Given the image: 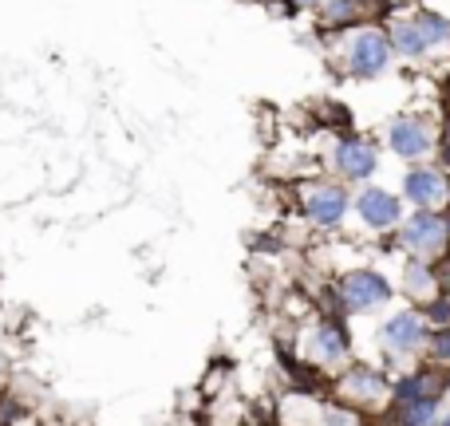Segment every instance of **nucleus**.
<instances>
[{
  "label": "nucleus",
  "mask_w": 450,
  "mask_h": 426,
  "mask_svg": "<svg viewBox=\"0 0 450 426\" xmlns=\"http://www.w3.org/2000/svg\"><path fill=\"white\" fill-rule=\"evenodd\" d=\"M351 383H356L360 395H380V379H375V375H356Z\"/></svg>",
  "instance_id": "obj_14"
},
{
  "label": "nucleus",
  "mask_w": 450,
  "mask_h": 426,
  "mask_svg": "<svg viewBox=\"0 0 450 426\" xmlns=\"http://www.w3.org/2000/svg\"><path fill=\"white\" fill-rule=\"evenodd\" d=\"M427 146H430L427 130H423L415 119H399L395 127H391V150H395V154H403V158H419V154H427Z\"/></svg>",
  "instance_id": "obj_5"
},
{
  "label": "nucleus",
  "mask_w": 450,
  "mask_h": 426,
  "mask_svg": "<svg viewBox=\"0 0 450 426\" xmlns=\"http://www.w3.org/2000/svg\"><path fill=\"white\" fill-rule=\"evenodd\" d=\"M411 284H427V272H423V268H411Z\"/></svg>",
  "instance_id": "obj_20"
},
{
  "label": "nucleus",
  "mask_w": 450,
  "mask_h": 426,
  "mask_svg": "<svg viewBox=\"0 0 450 426\" xmlns=\"http://www.w3.org/2000/svg\"><path fill=\"white\" fill-rule=\"evenodd\" d=\"M387 56H391V48L380 32H360L351 40V68L360 71V75H380L387 68Z\"/></svg>",
  "instance_id": "obj_1"
},
{
  "label": "nucleus",
  "mask_w": 450,
  "mask_h": 426,
  "mask_svg": "<svg viewBox=\"0 0 450 426\" xmlns=\"http://www.w3.org/2000/svg\"><path fill=\"white\" fill-rule=\"evenodd\" d=\"M328 16H332V20H348V16H351V0H332Z\"/></svg>",
  "instance_id": "obj_15"
},
{
  "label": "nucleus",
  "mask_w": 450,
  "mask_h": 426,
  "mask_svg": "<svg viewBox=\"0 0 450 426\" xmlns=\"http://www.w3.org/2000/svg\"><path fill=\"white\" fill-rule=\"evenodd\" d=\"M344 209H348V198H344L340 189H316V194H308V213L316 221H324V225H332V221H340L344 218Z\"/></svg>",
  "instance_id": "obj_7"
},
{
  "label": "nucleus",
  "mask_w": 450,
  "mask_h": 426,
  "mask_svg": "<svg viewBox=\"0 0 450 426\" xmlns=\"http://www.w3.org/2000/svg\"><path fill=\"white\" fill-rule=\"evenodd\" d=\"M328 426H348V415H336V411H328Z\"/></svg>",
  "instance_id": "obj_19"
},
{
  "label": "nucleus",
  "mask_w": 450,
  "mask_h": 426,
  "mask_svg": "<svg viewBox=\"0 0 450 426\" xmlns=\"http://www.w3.org/2000/svg\"><path fill=\"white\" fill-rule=\"evenodd\" d=\"M442 233H446V225H442L435 213H415V218L407 221V229H403V241H407L411 249L430 253V249L442 245Z\"/></svg>",
  "instance_id": "obj_3"
},
{
  "label": "nucleus",
  "mask_w": 450,
  "mask_h": 426,
  "mask_svg": "<svg viewBox=\"0 0 450 426\" xmlns=\"http://www.w3.org/2000/svg\"><path fill=\"white\" fill-rule=\"evenodd\" d=\"M383 336H387V344H391V347H415V344L423 339V324H419V316L403 312V316L387 320Z\"/></svg>",
  "instance_id": "obj_9"
},
{
  "label": "nucleus",
  "mask_w": 450,
  "mask_h": 426,
  "mask_svg": "<svg viewBox=\"0 0 450 426\" xmlns=\"http://www.w3.org/2000/svg\"><path fill=\"white\" fill-rule=\"evenodd\" d=\"M419 395H423V379H407L399 387V399H419Z\"/></svg>",
  "instance_id": "obj_16"
},
{
  "label": "nucleus",
  "mask_w": 450,
  "mask_h": 426,
  "mask_svg": "<svg viewBox=\"0 0 450 426\" xmlns=\"http://www.w3.org/2000/svg\"><path fill=\"white\" fill-rule=\"evenodd\" d=\"M403 189H407V198L415 201V206H430V201L442 198V178L430 174V170H411Z\"/></svg>",
  "instance_id": "obj_8"
},
{
  "label": "nucleus",
  "mask_w": 450,
  "mask_h": 426,
  "mask_svg": "<svg viewBox=\"0 0 450 426\" xmlns=\"http://www.w3.org/2000/svg\"><path fill=\"white\" fill-rule=\"evenodd\" d=\"M336 162H340V170L348 174V178H368L371 170H375V150L368 146V142H340V150H336Z\"/></svg>",
  "instance_id": "obj_6"
},
{
  "label": "nucleus",
  "mask_w": 450,
  "mask_h": 426,
  "mask_svg": "<svg viewBox=\"0 0 450 426\" xmlns=\"http://www.w3.org/2000/svg\"><path fill=\"white\" fill-rule=\"evenodd\" d=\"M435 356H439V359H450V332L435 336Z\"/></svg>",
  "instance_id": "obj_17"
},
{
  "label": "nucleus",
  "mask_w": 450,
  "mask_h": 426,
  "mask_svg": "<svg viewBox=\"0 0 450 426\" xmlns=\"http://www.w3.org/2000/svg\"><path fill=\"white\" fill-rule=\"evenodd\" d=\"M344 296H348L351 308H375L391 296V288H387V280L375 277V272H351V277L344 280Z\"/></svg>",
  "instance_id": "obj_2"
},
{
  "label": "nucleus",
  "mask_w": 450,
  "mask_h": 426,
  "mask_svg": "<svg viewBox=\"0 0 450 426\" xmlns=\"http://www.w3.org/2000/svg\"><path fill=\"white\" fill-rule=\"evenodd\" d=\"M415 24H419V28L427 32V40H430V44H442V40H450V24L442 20V16H430V12H423V16H419Z\"/></svg>",
  "instance_id": "obj_12"
},
{
  "label": "nucleus",
  "mask_w": 450,
  "mask_h": 426,
  "mask_svg": "<svg viewBox=\"0 0 450 426\" xmlns=\"http://www.w3.org/2000/svg\"><path fill=\"white\" fill-rule=\"evenodd\" d=\"M446 134H450V123H446Z\"/></svg>",
  "instance_id": "obj_22"
},
{
  "label": "nucleus",
  "mask_w": 450,
  "mask_h": 426,
  "mask_svg": "<svg viewBox=\"0 0 450 426\" xmlns=\"http://www.w3.org/2000/svg\"><path fill=\"white\" fill-rule=\"evenodd\" d=\"M316 351H320L324 359H336V356H344V336L336 332L332 324H324L320 332H316Z\"/></svg>",
  "instance_id": "obj_11"
},
{
  "label": "nucleus",
  "mask_w": 450,
  "mask_h": 426,
  "mask_svg": "<svg viewBox=\"0 0 450 426\" xmlns=\"http://www.w3.org/2000/svg\"><path fill=\"white\" fill-rule=\"evenodd\" d=\"M446 426H450V422H446Z\"/></svg>",
  "instance_id": "obj_23"
},
{
  "label": "nucleus",
  "mask_w": 450,
  "mask_h": 426,
  "mask_svg": "<svg viewBox=\"0 0 450 426\" xmlns=\"http://www.w3.org/2000/svg\"><path fill=\"white\" fill-rule=\"evenodd\" d=\"M360 213L368 225H395L399 221V201L391 198L387 189H363L360 194Z\"/></svg>",
  "instance_id": "obj_4"
},
{
  "label": "nucleus",
  "mask_w": 450,
  "mask_h": 426,
  "mask_svg": "<svg viewBox=\"0 0 450 426\" xmlns=\"http://www.w3.org/2000/svg\"><path fill=\"white\" fill-rule=\"evenodd\" d=\"M430 411H435V403H430V399H423V403H419V406H415V411L407 415V426H427Z\"/></svg>",
  "instance_id": "obj_13"
},
{
  "label": "nucleus",
  "mask_w": 450,
  "mask_h": 426,
  "mask_svg": "<svg viewBox=\"0 0 450 426\" xmlns=\"http://www.w3.org/2000/svg\"><path fill=\"white\" fill-rule=\"evenodd\" d=\"M427 32L419 28V24H399L395 28V48L403 51V56H423L427 51Z\"/></svg>",
  "instance_id": "obj_10"
},
{
  "label": "nucleus",
  "mask_w": 450,
  "mask_h": 426,
  "mask_svg": "<svg viewBox=\"0 0 450 426\" xmlns=\"http://www.w3.org/2000/svg\"><path fill=\"white\" fill-rule=\"evenodd\" d=\"M450 316V304L446 300H439V304H435V320H446Z\"/></svg>",
  "instance_id": "obj_18"
},
{
  "label": "nucleus",
  "mask_w": 450,
  "mask_h": 426,
  "mask_svg": "<svg viewBox=\"0 0 450 426\" xmlns=\"http://www.w3.org/2000/svg\"><path fill=\"white\" fill-rule=\"evenodd\" d=\"M300 4H312V0H300Z\"/></svg>",
  "instance_id": "obj_21"
}]
</instances>
